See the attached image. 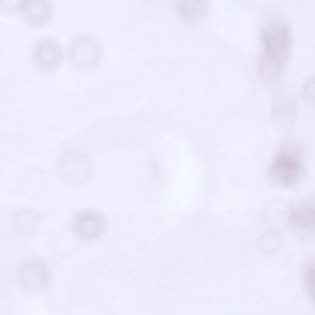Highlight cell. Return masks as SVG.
I'll return each mask as SVG.
<instances>
[{
    "label": "cell",
    "instance_id": "obj_9",
    "mask_svg": "<svg viewBox=\"0 0 315 315\" xmlns=\"http://www.w3.org/2000/svg\"><path fill=\"white\" fill-rule=\"evenodd\" d=\"M54 6L49 0H27L21 17L25 23L34 28L46 25L53 17Z\"/></svg>",
    "mask_w": 315,
    "mask_h": 315
},
{
    "label": "cell",
    "instance_id": "obj_1",
    "mask_svg": "<svg viewBox=\"0 0 315 315\" xmlns=\"http://www.w3.org/2000/svg\"><path fill=\"white\" fill-rule=\"evenodd\" d=\"M262 51L257 63L259 76L266 83L279 78L289 56L290 43L289 29L284 23L272 21L261 30Z\"/></svg>",
    "mask_w": 315,
    "mask_h": 315
},
{
    "label": "cell",
    "instance_id": "obj_4",
    "mask_svg": "<svg viewBox=\"0 0 315 315\" xmlns=\"http://www.w3.org/2000/svg\"><path fill=\"white\" fill-rule=\"evenodd\" d=\"M63 177L74 185L86 182L92 172L93 162L89 153L78 150L67 152L61 161Z\"/></svg>",
    "mask_w": 315,
    "mask_h": 315
},
{
    "label": "cell",
    "instance_id": "obj_2",
    "mask_svg": "<svg viewBox=\"0 0 315 315\" xmlns=\"http://www.w3.org/2000/svg\"><path fill=\"white\" fill-rule=\"evenodd\" d=\"M269 177L274 183L285 187H292L306 178L307 171L299 159L292 154L282 152L271 161Z\"/></svg>",
    "mask_w": 315,
    "mask_h": 315
},
{
    "label": "cell",
    "instance_id": "obj_10",
    "mask_svg": "<svg viewBox=\"0 0 315 315\" xmlns=\"http://www.w3.org/2000/svg\"><path fill=\"white\" fill-rule=\"evenodd\" d=\"M36 211L24 209L17 211L13 217L14 226L18 233L27 235L32 232L39 220Z\"/></svg>",
    "mask_w": 315,
    "mask_h": 315
},
{
    "label": "cell",
    "instance_id": "obj_16",
    "mask_svg": "<svg viewBox=\"0 0 315 315\" xmlns=\"http://www.w3.org/2000/svg\"><path fill=\"white\" fill-rule=\"evenodd\" d=\"M315 80L312 78L308 80L304 84L302 89L303 97L308 104L314 105Z\"/></svg>",
    "mask_w": 315,
    "mask_h": 315
},
{
    "label": "cell",
    "instance_id": "obj_7",
    "mask_svg": "<svg viewBox=\"0 0 315 315\" xmlns=\"http://www.w3.org/2000/svg\"><path fill=\"white\" fill-rule=\"evenodd\" d=\"M18 278L20 285L24 290L37 292L47 285L49 278V270L42 258L34 257L25 261L20 266Z\"/></svg>",
    "mask_w": 315,
    "mask_h": 315
},
{
    "label": "cell",
    "instance_id": "obj_12",
    "mask_svg": "<svg viewBox=\"0 0 315 315\" xmlns=\"http://www.w3.org/2000/svg\"><path fill=\"white\" fill-rule=\"evenodd\" d=\"M275 105L273 109V121L277 125L282 128L289 126L293 123L295 114L292 107L284 104Z\"/></svg>",
    "mask_w": 315,
    "mask_h": 315
},
{
    "label": "cell",
    "instance_id": "obj_5",
    "mask_svg": "<svg viewBox=\"0 0 315 315\" xmlns=\"http://www.w3.org/2000/svg\"><path fill=\"white\" fill-rule=\"evenodd\" d=\"M106 226V219L102 213L88 209L80 212L75 216L72 230L78 239L90 241L100 237L104 232Z\"/></svg>",
    "mask_w": 315,
    "mask_h": 315
},
{
    "label": "cell",
    "instance_id": "obj_6",
    "mask_svg": "<svg viewBox=\"0 0 315 315\" xmlns=\"http://www.w3.org/2000/svg\"><path fill=\"white\" fill-rule=\"evenodd\" d=\"M64 51L61 44L51 37L43 38L34 45L31 58L34 65L44 71H51L58 68L64 58Z\"/></svg>",
    "mask_w": 315,
    "mask_h": 315
},
{
    "label": "cell",
    "instance_id": "obj_13",
    "mask_svg": "<svg viewBox=\"0 0 315 315\" xmlns=\"http://www.w3.org/2000/svg\"><path fill=\"white\" fill-rule=\"evenodd\" d=\"M281 238L278 233L273 230H268L261 233L257 240V244L260 248L276 249L281 243Z\"/></svg>",
    "mask_w": 315,
    "mask_h": 315
},
{
    "label": "cell",
    "instance_id": "obj_15",
    "mask_svg": "<svg viewBox=\"0 0 315 315\" xmlns=\"http://www.w3.org/2000/svg\"><path fill=\"white\" fill-rule=\"evenodd\" d=\"M304 279L307 291L314 301V262L308 265L304 273Z\"/></svg>",
    "mask_w": 315,
    "mask_h": 315
},
{
    "label": "cell",
    "instance_id": "obj_3",
    "mask_svg": "<svg viewBox=\"0 0 315 315\" xmlns=\"http://www.w3.org/2000/svg\"><path fill=\"white\" fill-rule=\"evenodd\" d=\"M102 46L94 37L87 34L80 35L70 43L68 55L70 61L77 69L89 71L96 68L102 54Z\"/></svg>",
    "mask_w": 315,
    "mask_h": 315
},
{
    "label": "cell",
    "instance_id": "obj_8",
    "mask_svg": "<svg viewBox=\"0 0 315 315\" xmlns=\"http://www.w3.org/2000/svg\"><path fill=\"white\" fill-rule=\"evenodd\" d=\"M175 12L180 21L185 25L198 24L208 17L210 11L209 3L206 1L181 0L175 3Z\"/></svg>",
    "mask_w": 315,
    "mask_h": 315
},
{
    "label": "cell",
    "instance_id": "obj_11",
    "mask_svg": "<svg viewBox=\"0 0 315 315\" xmlns=\"http://www.w3.org/2000/svg\"><path fill=\"white\" fill-rule=\"evenodd\" d=\"M314 210L312 207L303 206L290 211L289 218L296 227L303 230H308L314 227Z\"/></svg>",
    "mask_w": 315,
    "mask_h": 315
},
{
    "label": "cell",
    "instance_id": "obj_14",
    "mask_svg": "<svg viewBox=\"0 0 315 315\" xmlns=\"http://www.w3.org/2000/svg\"><path fill=\"white\" fill-rule=\"evenodd\" d=\"M27 0H1L0 9L3 14L8 16L21 17Z\"/></svg>",
    "mask_w": 315,
    "mask_h": 315
}]
</instances>
